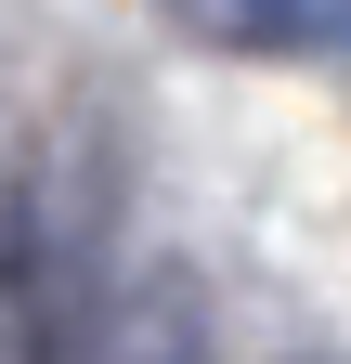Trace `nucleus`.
Returning a JSON list of instances; mask_svg holds the SVG:
<instances>
[{"mask_svg": "<svg viewBox=\"0 0 351 364\" xmlns=\"http://www.w3.org/2000/svg\"><path fill=\"white\" fill-rule=\"evenodd\" d=\"M222 53H351V0H169Z\"/></svg>", "mask_w": 351, "mask_h": 364, "instance_id": "obj_1", "label": "nucleus"}, {"mask_svg": "<svg viewBox=\"0 0 351 364\" xmlns=\"http://www.w3.org/2000/svg\"><path fill=\"white\" fill-rule=\"evenodd\" d=\"M104 364H208V351H195V299H183V287H144V299L117 312Z\"/></svg>", "mask_w": 351, "mask_h": 364, "instance_id": "obj_2", "label": "nucleus"}, {"mask_svg": "<svg viewBox=\"0 0 351 364\" xmlns=\"http://www.w3.org/2000/svg\"><path fill=\"white\" fill-rule=\"evenodd\" d=\"M286 364H325V351H286Z\"/></svg>", "mask_w": 351, "mask_h": 364, "instance_id": "obj_3", "label": "nucleus"}]
</instances>
